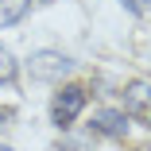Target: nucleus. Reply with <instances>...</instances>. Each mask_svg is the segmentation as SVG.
I'll use <instances>...</instances> for the list:
<instances>
[{
    "mask_svg": "<svg viewBox=\"0 0 151 151\" xmlns=\"http://www.w3.org/2000/svg\"><path fill=\"white\" fill-rule=\"evenodd\" d=\"M81 109H85V89H81V85H62V89L54 93V101H50L54 128H70L74 120L81 116Z\"/></svg>",
    "mask_w": 151,
    "mask_h": 151,
    "instance_id": "1",
    "label": "nucleus"
},
{
    "mask_svg": "<svg viewBox=\"0 0 151 151\" xmlns=\"http://www.w3.org/2000/svg\"><path fill=\"white\" fill-rule=\"evenodd\" d=\"M27 70H31V78H39V81H66L74 74V62L66 54H58V50H39V54H31Z\"/></svg>",
    "mask_w": 151,
    "mask_h": 151,
    "instance_id": "2",
    "label": "nucleus"
},
{
    "mask_svg": "<svg viewBox=\"0 0 151 151\" xmlns=\"http://www.w3.org/2000/svg\"><path fill=\"white\" fill-rule=\"evenodd\" d=\"M124 105H128V120L151 128V85L147 81H128L124 85Z\"/></svg>",
    "mask_w": 151,
    "mask_h": 151,
    "instance_id": "3",
    "label": "nucleus"
},
{
    "mask_svg": "<svg viewBox=\"0 0 151 151\" xmlns=\"http://www.w3.org/2000/svg\"><path fill=\"white\" fill-rule=\"evenodd\" d=\"M93 132H97V136H109V139H124V136H128V112L101 109V112L93 116Z\"/></svg>",
    "mask_w": 151,
    "mask_h": 151,
    "instance_id": "4",
    "label": "nucleus"
},
{
    "mask_svg": "<svg viewBox=\"0 0 151 151\" xmlns=\"http://www.w3.org/2000/svg\"><path fill=\"white\" fill-rule=\"evenodd\" d=\"M27 8H31V0H0V27H8V23L23 19Z\"/></svg>",
    "mask_w": 151,
    "mask_h": 151,
    "instance_id": "5",
    "label": "nucleus"
},
{
    "mask_svg": "<svg viewBox=\"0 0 151 151\" xmlns=\"http://www.w3.org/2000/svg\"><path fill=\"white\" fill-rule=\"evenodd\" d=\"M16 74H19V62L12 58V50H8L4 43H0V81H12Z\"/></svg>",
    "mask_w": 151,
    "mask_h": 151,
    "instance_id": "6",
    "label": "nucleus"
},
{
    "mask_svg": "<svg viewBox=\"0 0 151 151\" xmlns=\"http://www.w3.org/2000/svg\"><path fill=\"white\" fill-rule=\"evenodd\" d=\"M124 8L136 16H151V0H124Z\"/></svg>",
    "mask_w": 151,
    "mask_h": 151,
    "instance_id": "7",
    "label": "nucleus"
},
{
    "mask_svg": "<svg viewBox=\"0 0 151 151\" xmlns=\"http://www.w3.org/2000/svg\"><path fill=\"white\" fill-rule=\"evenodd\" d=\"M4 120H8V112H4V109H0V128H4Z\"/></svg>",
    "mask_w": 151,
    "mask_h": 151,
    "instance_id": "8",
    "label": "nucleus"
},
{
    "mask_svg": "<svg viewBox=\"0 0 151 151\" xmlns=\"http://www.w3.org/2000/svg\"><path fill=\"white\" fill-rule=\"evenodd\" d=\"M0 151H16V147H4V143H0Z\"/></svg>",
    "mask_w": 151,
    "mask_h": 151,
    "instance_id": "9",
    "label": "nucleus"
},
{
    "mask_svg": "<svg viewBox=\"0 0 151 151\" xmlns=\"http://www.w3.org/2000/svg\"><path fill=\"white\" fill-rule=\"evenodd\" d=\"M139 151H151V147H139Z\"/></svg>",
    "mask_w": 151,
    "mask_h": 151,
    "instance_id": "10",
    "label": "nucleus"
}]
</instances>
